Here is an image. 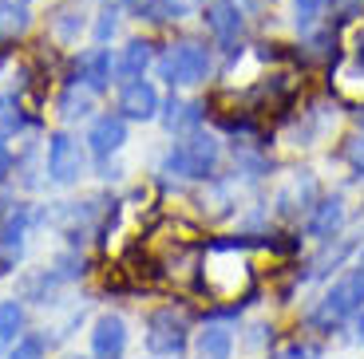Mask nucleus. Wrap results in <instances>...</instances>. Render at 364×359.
<instances>
[{
    "mask_svg": "<svg viewBox=\"0 0 364 359\" xmlns=\"http://www.w3.org/2000/svg\"><path fill=\"white\" fill-rule=\"evenodd\" d=\"M269 241H250V237H214L206 241V253L198 257V280L214 300L242 304V297L254 292V269H250L246 249Z\"/></svg>",
    "mask_w": 364,
    "mask_h": 359,
    "instance_id": "f257e3e1",
    "label": "nucleus"
},
{
    "mask_svg": "<svg viewBox=\"0 0 364 359\" xmlns=\"http://www.w3.org/2000/svg\"><path fill=\"white\" fill-rule=\"evenodd\" d=\"M218 162H222V138H214L210 131H194V135H182V143H174L163 154L159 170L186 182H210L218 174Z\"/></svg>",
    "mask_w": 364,
    "mask_h": 359,
    "instance_id": "f03ea898",
    "label": "nucleus"
},
{
    "mask_svg": "<svg viewBox=\"0 0 364 359\" xmlns=\"http://www.w3.org/2000/svg\"><path fill=\"white\" fill-rule=\"evenodd\" d=\"M360 312H364V272L353 265V269L333 280V288L317 300V308L309 312V328H317V332H337L341 324L356 320Z\"/></svg>",
    "mask_w": 364,
    "mask_h": 359,
    "instance_id": "7ed1b4c3",
    "label": "nucleus"
},
{
    "mask_svg": "<svg viewBox=\"0 0 364 359\" xmlns=\"http://www.w3.org/2000/svg\"><path fill=\"white\" fill-rule=\"evenodd\" d=\"M159 75H163L171 87H198V83L210 79V67H214V55H210L206 44L198 40H174V44L163 48L159 55Z\"/></svg>",
    "mask_w": 364,
    "mask_h": 359,
    "instance_id": "20e7f679",
    "label": "nucleus"
},
{
    "mask_svg": "<svg viewBox=\"0 0 364 359\" xmlns=\"http://www.w3.org/2000/svg\"><path fill=\"white\" fill-rule=\"evenodd\" d=\"M146 351L155 359H171V355H182L186 343H191V316L182 312V308L166 304L159 312L146 316Z\"/></svg>",
    "mask_w": 364,
    "mask_h": 359,
    "instance_id": "39448f33",
    "label": "nucleus"
},
{
    "mask_svg": "<svg viewBox=\"0 0 364 359\" xmlns=\"http://www.w3.org/2000/svg\"><path fill=\"white\" fill-rule=\"evenodd\" d=\"M321 201V182L313 170H293L289 178L273 194V217L293 221V217H309V209Z\"/></svg>",
    "mask_w": 364,
    "mask_h": 359,
    "instance_id": "423d86ee",
    "label": "nucleus"
},
{
    "mask_svg": "<svg viewBox=\"0 0 364 359\" xmlns=\"http://www.w3.org/2000/svg\"><path fill=\"white\" fill-rule=\"evenodd\" d=\"M44 166H48V178L55 186H75L87 174V154H83V146L68 131H55V135H48V162Z\"/></svg>",
    "mask_w": 364,
    "mask_h": 359,
    "instance_id": "0eeeda50",
    "label": "nucleus"
},
{
    "mask_svg": "<svg viewBox=\"0 0 364 359\" xmlns=\"http://www.w3.org/2000/svg\"><path fill=\"white\" fill-rule=\"evenodd\" d=\"M32 221H36V214L28 206H16L0 221V277H9L20 265V257L28 249V229H32Z\"/></svg>",
    "mask_w": 364,
    "mask_h": 359,
    "instance_id": "6e6552de",
    "label": "nucleus"
},
{
    "mask_svg": "<svg viewBox=\"0 0 364 359\" xmlns=\"http://www.w3.org/2000/svg\"><path fill=\"white\" fill-rule=\"evenodd\" d=\"M159 111H163V99H159V87L151 79L123 83V91H119V115L127 118V123H151V118H159Z\"/></svg>",
    "mask_w": 364,
    "mask_h": 359,
    "instance_id": "1a4fd4ad",
    "label": "nucleus"
},
{
    "mask_svg": "<svg viewBox=\"0 0 364 359\" xmlns=\"http://www.w3.org/2000/svg\"><path fill=\"white\" fill-rule=\"evenodd\" d=\"M333 123H337V107H325V103H313L309 111H301V118L285 131V146H317L321 138L333 131Z\"/></svg>",
    "mask_w": 364,
    "mask_h": 359,
    "instance_id": "9d476101",
    "label": "nucleus"
},
{
    "mask_svg": "<svg viewBox=\"0 0 364 359\" xmlns=\"http://www.w3.org/2000/svg\"><path fill=\"white\" fill-rule=\"evenodd\" d=\"M127 351V320L119 312H103L91 324V355L95 359H123Z\"/></svg>",
    "mask_w": 364,
    "mask_h": 359,
    "instance_id": "9b49d317",
    "label": "nucleus"
},
{
    "mask_svg": "<svg viewBox=\"0 0 364 359\" xmlns=\"http://www.w3.org/2000/svg\"><path fill=\"white\" fill-rule=\"evenodd\" d=\"M360 249V241H356V233H337V237H328V241H321V253L305 265V272H301V280H321L328 277L333 269H341L353 253Z\"/></svg>",
    "mask_w": 364,
    "mask_h": 359,
    "instance_id": "f8f14e48",
    "label": "nucleus"
},
{
    "mask_svg": "<svg viewBox=\"0 0 364 359\" xmlns=\"http://www.w3.org/2000/svg\"><path fill=\"white\" fill-rule=\"evenodd\" d=\"M345 221H348L345 198L333 194V198H321L317 206L309 209V217H305V233H309L313 241H328V237L345 233Z\"/></svg>",
    "mask_w": 364,
    "mask_h": 359,
    "instance_id": "ddd939ff",
    "label": "nucleus"
},
{
    "mask_svg": "<svg viewBox=\"0 0 364 359\" xmlns=\"http://www.w3.org/2000/svg\"><path fill=\"white\" fill-rule=\"evenodd\" d=\"M328 87H333V95H337L341 103L364 107V55L341 60L337 67H333V75H328Z\"/></svg>",
    "mask_w": 364,
    "mask_h": 359,
    "instance_id": "4468645a",
    "label": "nucleus"
},
{
    "mask_svg": "<svg viewBox=\"0 0 364 359\" xmlns=\"http://www.w3.org/2000/svg\"><path fill=\"white\" fill-rule=\"evenodd\" d=\"M123 143H127V118L123 115H100L95 123H91L87 150L95 154V158H111V154H119Z\"/></svg>",
    "mask_w": 364,
    "mask_h": 359,
    "instance_id": "2eb2a0df",
    "label": "nucleus"
},
{
    "mask_svg": "<svg viewBox=\"0 0 364 359\" xmlns=\"http://www.w3.org/2000/svg\"><path fill=\"white\" fill-rule=\"evenodd\" d=\"M75 79L83 83L87 91H107L111 83H115V63H111V52L107 48H91V52H83L80 60H75Z\"/></svg>",
    "mask_w": 364,
    "mask_h": 359,
    "instance_id": "dca6fc26",
    "label": "nucleus"
},
{
    "mask_svg": "<svg viewBox=\"0 0 364 359\" xmlns=\"http://www.w3.org/2000/svg\"><path fill=\"white\" fill-rule=\"evenodd\" d=\"M202 20H206L210 36L218 40V44H237V36H242V9L237 4H230V0H218V4H206V12H202Z\"/></svg>",
    "mask_w": 364,
    "mask_h": 359,
    "instance_id": "f3484780",
    "label": "nucleus"
},
{
    "mask_svg": "<svg viewBox=\"0 0 364 359\" xmlns=\"http://www.w3.org/2000/svg\"><path fill=\"white\" fill-rule=\"evenodd\" d=\"M159 118H163V126L171 131L174 138L182 135H194V131H202V103H191V99H166V107L159 111Z\"/></svg>",
    "mask_w": 364,
    "mask_h": 359,
    "instance_id": "a211bd4d",
    "label": "nucleus"
},
{
    "mask_svg": "<svg viewBox=\"0 0 364 359\" xmlns=\"http://www.w3.org/2000/svg\"><path fill=\"white\" fill-rule=\"evenodd\" d=\"M194 355L198 359H230L234 355V328L210 320L206 328L194 336Z\"/></svg>",
    "mask_w": 364,
    "mask_h": 359,
    "instance_id": "6ab92c4d",
    "label": "nucleus"
},
{
    "mask_svg": "<svg viewBox=\"0 0 364 359\" xmlns=\"http://www.w3.org/2000/svg\"><path fill=\"white\" fill-rule=\"evenodd\" d=\"M155 63V44L151 40H131L123 48V55L115 60V83H131V79H143V72Z\"/></svg>",
    "mask_w": 364,
    "mask_h": 359,
    "instance_id": "aec40b11",
    "label": "nucleus"
},
{
    "mask_svg": "<svg viewBox=\"0 0 364 359\" xmlns=\"http://www.w3.org/2000/svg\"><path fill=\"white\" fill-rule=\"evenodd\" d=\"M83 4L80 0H72V4H60V9L52 12V36H55V44H64V48H72L75 40H80V32H83Z\"/></svg>",
    "mask_w": 364,
    "mask_h": 359,
    "instance_id": "412c9836",
    "label": "nucleus"
},
{
    "mask_svg": "<svg viewBox=\"0 0 364 359\" xmlns=\"http://www.w3.org/2000/svg\"><path fill=\"white\" fill-rule=\"evenodd\" d=\"M55 111H60V118H64V123L91 118V111H95V91H87L83 83H80V87H68L64 95H60V103H55Z\"/></svg>",
    "mask_w": 364,
    "mask_h": 359,
    "instance_id": "4be33fe9",
    "label": "nucleus"
},
{
    "mask_svg": "<svg viewBox=\"0 0 364 359\" xmlns=\"http://www.w3.org/2000/svg\"><path fill=\"white\" fill-rule=\"evenodd\" d=\"M32 24V12L24 9V0H0V44L20 40Z\"/></svg>",
    "mask_w": 364,
    "mask_h": 359,
    "instance_id": "5701e85b",
    "label": "nucleus"
},
{
    "mask_svg": "<svg viewBox=\"0 0 364 359\" xmlns=\"http://www.w3.org/2000/svg\"><path fill=\"white\" fill-rule=\"evenodd\" d=\"M24 332V304L20 300H4L0 304V351H9Z\"/></svg>",
    "mask_w": 364,
    "mask_h": 359,
    "instance_id": "b1692460",
    "label": "nucleus"
},
{
    "mask_svg": "<svg viewBox=\"0 0 364 359\" xmlns=\"http://www.w3.org/2000/svg\"><path fill=\"white\" fill-rule=\"evenodd\" d=\"M24 131V107L12 95H0V143H9Z\"/></svg>",
    "mask_w": 364,
    "mask_h": 359,
    "instance_id": "393cba45",
    "label": "nucleus"
},
{
    "mask_svg": "<svg viewBox=\"0 0 364 359\" xmlns=\"http://www.w3.org/2000/svg\"><path fill=\"white\" fill-rule=\"evenodd\" d=\"M325 9H328V0H293V24H297L301 32H309V28L321 24Z\"/></svg>",
    "mask_w": 364,
    "mask_h": 359,
    "instance_id": "a878e982",
    "label": "nucleus"
},
{
    "mask_svg": "<svg viewBox=\"0 0 364 359\" xmlns=\"http://www.w3.org/2000/svg\"><path fill=\"white\" fill-rule=\"evenodd\" d=\"M341 158L348 162V170L356 174V178L364 182V131L353 138H345V146H341Z\"/></svg>",
    "mask_w": 364,
    "mask_h": 359,
    "instance_id": "bb28decb",
    "label": "nucleus"
},
{
    "mask_svg": "<svg viewBox=\"0 0 364 359\" xmlns=\"http://www.w3.org/2000/svg\"><path fill=\"white\" fill-rule=\"evenodd\" d=\"M9 359H44V340L40 336H20L9 348Z\"/></svg>",
    "mask_w": 364,
    "mask_h": 359,
    "instance_id": "cd10ccee",
    "label": "nucleus"
},
{
    "mask_svg": "<svg viewBox=\"0 0 364 359\" xmlns=\"http://www.w3.org/2000/svg\"><path fill=\"white\" fill-rule=\"evenodd\" d=\"M139 20H166V0H123Z\"/></svg>",
    "mask_w": 364,
    "mask_h": 359,
    "instance_id": "c85d7f7f",
    "label": "nucleus"
},
{
    "mask_svg": "<svg viewBox=\"0 0 364 359\" xmlns=\"http://www.w3.org/2000/svg\"><path fill=\"white\" fill-rule=\"evenodd\" d=\"M269 359H325V351H321L317 343H289V348L273 351Z\"/></svg>",
    "mask_w": 364,
    "mask_h": 359,
    "instance_id": "c756f323",
    "label": "nucleus"
},
{
    "mask_svg": "<svg viewBox=\"0 0 364 359\" xmlns=\"http://www.w3.org/2000/svg\"><path fill=\"white\" fill-rule=\"evenodd\" d=\"M115 28H119V12L115 9H103L100 12V24H95V40H100V44H107V40L115 36Z\"/></svg>",
    "mask_w": 364,
    "mask_h": 359,
    "instance_id": "7c9ffc66",
    "label": "nucleus"
},
{
    "mask_svg": "<svg viewBox=\"0 0 364 359\" xmlns=\"http://www.w3.org/2000/svg\"><path fill=\"white\" fill-rule=\"evenodd\" d=\"M269 340H273V328H269V324H254V328H250V336H246V348H250V351H262Z\"/></svg>",
    "mask_w": 364,
    "mask_h": 359,
    "instance_id": "2f4dec72",
    "label": "nucleus"
},
{
    "mask_svg": "<svg viewBox=\"0 0 364 359\" xmlns=\"http://www.w3.org/2000/svg\"><path fill=\"white\" fill-rule=\"evenodd\" d=\"M16 174V154L9 150V143H0V178Z\"/></svg>",
    "mask_w": 364,
    "mask_h": 359,
    "instance_id": "473e14b6",
    "label": "nucleus"
},
{
    "mask_svg": "<svg viewBox=\"0 0 364 359\" xmlns=\"http://www.w3.org/2000/svg\"><path fill=\"white\" fill-rule=\"evenodd\" d=\"M356 340H360V343H364V312H360V316H356Z\"/></svg>",
    "mask_w": 364,
    "mask_h": 359,
    "instance_id": "72a5a7b5",
    "label": "nucleus"
},
{
    "mask_svg": "<svg viewBox=\"0 0 364 359\" xmlns=\"http://www.w3.org/2000/svg\"><path fill=\"white\" fill-rule=\"evenodd\" d=\"M356 55H364V28L356 32Z\"/></svg>",
    "mask_w": 364,
    "mask_h": 359,
    "instance_id": "f704fd0d",
    "label": "nucleus"
},
{
    "mask_svg": "<svg viewBox=\"0 0 364 359\" xmlns=\"http://www.w3.org/2000/svg\"><path fill=\"white\" fill-rule=\"evenodd\" d=\"M356 269H360V272H364V253H360V257H356Z\"/></svg>",
    "mask_w": 364,
    "mask_h": 359,
    "instance_id": "c9c22d12",
    "label": "nucleus"
},
{
    "mask_svg": "<svg viewBox=\"0 0 364 359\" xmlns=\"http://www.w3.org/2000/svg\"><path fill=\"white\" fill-rule=\"evenodd\" d=\"M68 359H83V355H68Z\"/></svg>",
    "mask_w": 364,
    "mask_h": 359,
    "instance_id": "e433bc0d",
    "label": "nucleus"
},
{
    "mask_svg": "<svg viewBox=\"0 0 364 359\" xmlns=\"http://www.w3.org/2000/svg\"><path fill=\"white\" fill-rule=\"evenodd\" d=\"M360 126H364V111H360Z\"/></svg>",
    "mask_w": 364,
    "mask_h": 359,
    "instance_id": "4c0bfd02",
    "label": "nucleus"
},
{
    "mask_svg": "<svg viewBox=\"0 0 364 359\" xmlns=\"http://www.w3.org/2000/svg\"><path fill=\"white\" fill-rule=\"evenodd\" d=\"M24 4H28V0H24Z\"/></svg>",
    "mask_w": 364,
    "mask_h": 359,
    "instance_id": "58836bf2",
    "label": "nucleus"
}]
</instances>
